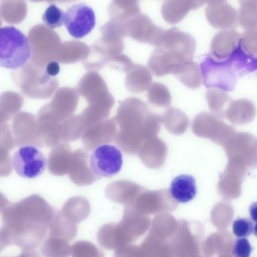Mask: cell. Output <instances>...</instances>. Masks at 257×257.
I'll list each match as a JSON object with an SVG mask.
<instances>
[{
	"label": "cell",
	"mask_w": 257,
	"mask_h": 257,
	"mask_svg": "<svg viewBox=\"0 0 257 257\" xmlns=\"http://www.w3.org/2000/svg\"><path fill=\"white\" fill-rule=\"evenodd\" d=\"M28 37L19 29L7 26L0 30V65L17 70L25 66L31 56Z\"/></svg>",
	"instance_id": "1"
},
{
	"label": "cell",
	"mask_w": 257,
	"mask_h": 257,
	"mask_svg": "<svg viewBox=\"0 0 257 257\" xmlns=\"http://www.w3.org/2000/svg\"><path fill=\"white\" fill-rule=\"evenodd\" d=\"M200 69L203 83L207 88H216L225 91H231L235 88L237 75L228 60L217 61L207 55L203 58Z\"/></svg>",
	"instance_id": "2"
},
{
	"label": "cell",
	"mask_w": 257,
	"mask_h": 257,
	"mask_svg": "<svg viewBox=\"0 0 257 257\" xmlns=\"http://www.w3.org/2000/svg\"><path fill=\"white\" fill-rule=\"evenodd\" d=\"M124 159L121 150L111 144H102L91 151L88 165L93 174L100 178H111L121 171Z\"/></svg>",
	"instance_id": "3"
},
{
	"label": "cell",
	"mask_w": 257,
	"mask_h": 257,
	"mask_svg": "<svg viewBox=\"0 0 257 257\" xmlns=\"http://www.w3.org/2000/svg\"><path fill=\"white\" fill-rule=\"evenodd\" d=\"M13 165L15 171L22 178L34 179L44 173L47 160L38 147L24 146L15 153Z\"/></svg>",
	"instance_id": "4"
},
{
	"label": "cell",
	"mask_w": 257,
	"mask_h": 257,
	"mask_svg": "<svg viewBox=\"0 0 257 257\" xmlns=\"http://www.w3.org/2000/svg\"><path fill=\"white\" fill-rule=\"evenodd\" d=\"M94 10L85 4L72 6L65 13L64 25L71 37L82 39L90 34L95 27Z\"/></svg>",
	"instance_id": "5"
},
{
	"label": "cell",
	"mask_w": 257,
	"mask_h": 257,
	"mask_svg": "<svg viewBox=\"0 0 257 257\" xmlns=\"http://www.w3.org/2000/svg\"><path fill=\"white\" fill-rule=\"evenodd\" d=\"M241 35L232 30L220 31L212 40L209 55L217 61H225L240 46Z\"/></svg>",
	"instance_id": "6"
},
{
	"label": "cell",
	"mask_w": 257,
	"mask_h": 257,
	"mask_svg": "<svg viewBox=\"0 0 257 257\" xmlns=\"http://www.w3.org/2000/svg\"><path fill=\"white\" fill-rule=\"evenodd\" d=\"M206 17L210 25L217 30H229L237 25L238 15L228 4L208 5L206 9Z\"/></svg>",
	"instance_id": "7"
},
{
	"label": "cell",
	"mask_w": 257,
	"mask_h": 257,
	"mask_svg": "<svg viewBox=\"0 0 257 257\" xmlns=\"http://www.w3.org/2000/svg\"><path fill=\"white\" fill-rule=\"evenodd\" d=\"M169 192L171 198L180 204L192 201L197 195L195 178L185 174L175 177L171 182Z\"/></svg>",
	"instance_id": "8"
},
{
	"label": "cell",
	"mask_w": 257,
	"mask_h": 257,
	"mask_svg": "<svg viewBox=\"0 0 257 257\" xmlns=\"http://www.w3.org/2000/svg\"><path fill=\"white\" fill-rule=\"evenodd\" d=\"M226 60L237 76H243L257 70L256 56L246 52L240 45Z\"/></svg>",
	"instance_id": "9"
},
{
	"label": "cell",
	"mask_w": 257,
	"mask_h": 257,
	"mask_svg": "<svg viewBox=\"0 0 257 257\" xmlns=\"http://www.w3.org/2000/svg\"><path fill=\"white\" fill-rule=\"evenodd\" d=\"M198 10L194 0H171L168 7V19L172 23H177L186 17L191 10Z\"/></svg>",
	"instance_id": "10"
},
{
	"label": "cell",
	"mask_w": 257,
	"mask_h": 257,
	"mask_svg": "<svg viewBox=\"0 0 257 257\" xmlns=\"http://www.w3.org/2000/svg\"><path fill=\"white\" fill-rule=\"evenodd\" d=\"M178 77L183 83L188 86L198 87L202 80L201 69L193 61L186 63L178 73Z\"/></svg>",
	"instance_id": "11"
},
{
	"label": "cell",
	"mask_w": 257,
	"mask_h": 257,
	"mask_svg": "<svg viewBox=\"0 0 257 257\" xmlns=\"http://www.w3.org/2000/svg\"><path fill=\"white\" fill-rule=\"evenodd\" d=\"M238 22L243 29L254 30L257 28V8L249 4L240 5L238 13Z\"/></svg>",
	"instance_id": "12"
},
{
	"label": "cell",
	"mask_w": 257,
	"mask_h": 257,
	"mask_svg": "<svg viewBox=\"0 0 257 257\" xmlns=\"http://www.w3.org/2000/svg\"><path fill=\"white\" fill-rule=\"evenodd\" d=\"M45 25L51 29H56L62 26L65 20V13L57 6L51 5L48 7L43 16Z\"/></svg>",
	"instance_id": "13"
},
{
	"label": "cell",
	"mask_w": 257,
	"mask_h": 257,
	"mask_svg": "<svg viewBox=\"0 0 257 257\" xmlns=\"http://www.w3.org/2000/svg\"><path fill=\"white\" fill-rule=\"evenodd\" d=\"M253 222L248 218H238L233 222L232 230L237 237H247L254 231Z\"/></svg>",
	"instance_id": "14"
},
{
	"label": "cell",
	"mask_w": 257,
	"mask_h": 257,
	"mask_svg": "<svg viewBox=\"0 0 257 257\" xmlns=\"http://www.w3.org/2000/svg\"><path fill=\"white\" fill-rule=\"evenodd\" d=\"M240 46L250 55L257 56V31L247 30L241 36Z\"/></svg>",
	"instance_id": "15"
},
{
	"label": "cell",
	"mask_w": 257,
	"mask_h": 257,
	"mask_svg": "<svg viewBox=\"0 0 257 257\" xmlns=\"http://www.w3.org/2000/svg\"><path fill=\"white\" fill-rule=\"evenodd\" d=\"M252 250L249 240L246 237H239L234 242L232 252L237 257H249Z\"/></svg>",
	"instance_id": "16"
},
{
	"label": "cell",
	"mask_w": 257,
	"mask_h": 257,
	"mask_svg": "<svg viewBox=\"0 0 257 257\" xmlns=\"http://www.w3.org/2000/svg\"><path fill=\"white\" fill-rule=\"evenodd\" d=\"M60 72V66L57 62H51L46 67V73L51 76H57Z\"/></svg>",
	"instance_id": "17"
},
{
	"label": "cell",
	"mask_w": 257,
	"mask_h": 257,
	"mask_svg": "<svg viewBox=\"0 0 257 257\" xmlns=\"http://www.w3.org/2000/svg\"><path fill=\"white\" fill-rule=\"evenodd\" d=\"M249 213L252 220L257 222V202L253 203L249 207Z\"/></svg>",
	"instance_id": "18"
},
{
	"label": "cell",
	"mask_w": 257,
	"mask_h": 257,
	"mask_svg": "<svg viewBox=\"0 0 257 257\" xmlns=\"http://www.w3.org/2000/svg\"><path fill=\"white\" fill-rule=\"evenodd\" d=\"M240 5H245V4H249V5L254 6L257 8V0H239Z\"/></svg>",
	"instance_id": "19"
},
{
	"label": "cell",
	"mask_w": 257,
	"mask_h": 257,
	"mask_svg": "<svg viewBox=\"0 0 257 257\" xmlns=\"http://www.w3.org/2000/svg\"><path fill=\"white\" fill-rule=\"evenodd\" d=\"M253 234H255V236H256L257 237V222L255 223V225H254Z\"/></svg>",
	"instance_id": "20"
}]
</instances>
